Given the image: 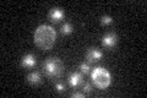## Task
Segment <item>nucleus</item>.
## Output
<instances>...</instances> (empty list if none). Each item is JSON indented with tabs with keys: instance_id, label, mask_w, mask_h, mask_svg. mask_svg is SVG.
<instances>
[{
	"instance_id": "nucleus-8",
	"label": "nucleus",
	"mask_w": 147,
	"mask_h": 98,
	"mask_svg": "<svg viewBox=\"0 0 147 98\" xmlns=\"http://www.w3.org/2000/svg\"><path fill=\"white\" fill-rule=\"evenodd\" d=\"M69 85L71 87H79L81 83H82V74L80 72H71L70 75H69Z\"/></svg>"
},
{
	"instance_id": "nucleus-3",
	"label": "nucleus",
	"mask_w": 147,
	"mask_h": 98,
	"mask_svg": "<svg viewBox=\"0 0 147 98\" xmlns=\"http://www.w3.org/2000/svg\"><path fill=\"white\" fill-rule=\"evenodd\" d=\"M91 80L97 88L105 90V88L109 87L110 82H112V76H110L109 71L105 68L98 66L93 69V71L91 72Z\"/></svg>"
},
{
	"instance_id": "nucleus-5",
	"label": "nucleus",
	"mask_w": 147,
	"mask_h": 98,
	"mask_svg": "<svg viewBox=\"0 0 147 98\" xmlns=\"http://www.w3.org/2000/svg\"><path fill=\"white\" fill-rule=\"evenodd\" d=\"M102 57H103L102 52H100V50H98L97 48H90L88 50H87V54H86L87 62L91 63V64L99 62V60L102 59Z\"/></svg>"
},
{
	"instance_id": "nucleus-4",
	"label": "nucleus",
	"mask_w": 147,
	"mask_h": 98,
	"mask_svg": "<svg viewBox=\"0 0 147 98\" xmlns=\"http://www.w3.org/2000/svg\"><path fill=\"white\" fill-rule=\"evenodd\" d=\"M118 43V37L114 32H108L102 37V44L108 49H113Z\"/></svg>"
},
{
	"instance_id": "nucleus-1",
	"label": "nucleus",
	"mask_w": 147,
	"mask_h": 98,
	"mask_svg": "<svg viewBox=\"0 0 147 98\" xmlns=\"http://www.w3.org/2000/svg\"><path fill=\"white\" fill-rule=\"evenodd\" d=\"M34 44L42 50H49L53 48L57 41V32L52 26L40 25L36 28L33 34Z\"/></svg>"
},
{
	"instance_id": "nucleus-13",
	"label": "nucleus",
	"mask_w": 147,
	"mask_h": 98,
	"mask_svg": "<svg viewBox=\"0 0 147 98\" xmlns=\"http://www.w3.org/2000/svg\"><path fill=\"white\" fill-rule=\"evenodd\" d=\"M55 90H57L59 93H61V92H64V91H65V85H64L63 82L58 81L57 83H55Z\"/></svg>"
},
{
	"instance_id": "nucleus-7",
	"label": "nucleus",
	"mask_w": 147,
	"mask_h": 98,
	"mask_svg": "<svg viewBox=\"0 0 147 98\" xmlns=\"http://www.w3.org/2000/svg\"><path fill=\"white\" fill-rule=\"evenodd\" d=\"M48 16H49V18H50V21L52 22L58 23L64 18V11L61 10V9H59V7H53V9H50Z\"/></svg>"
},
{
	"instance_id": "nucleus-12",
	"label": "nucleus",
	"mask_w": 147,
	"mask_h": 98,
	"mask_svg": "<svg viewBox=\"0 0 147 98\" xmlns=\"http://www.w3.org/2000/svg\"><path fill=\"white\" fill-rule=\"evenodd\" d=\"M80 70H81V72H82V74L87 75V74H90L91 68H90V65L87 64V63H81V64H80Z\"/></svg>"
},
{
	"instance_id": "nucleus-6",
	"label": "nucleus",
	"mask_w": 147,
	"mask_h": 98,
	"mask_svg": "<svg viewBox=\"0 0 147 98\" xmlns=\"http://www.w3.org/2000/svg\"><path fill=\"white\" fill-rule=\"evenodd\" d=\"M36 64H37L36 55L31 54V53L24 55L21 59V65H22V68H25V69H32Z\"/></svg>"
},
{
	"instance_id": "nucleus-2",
	"label": "nucleus",
	"mask_w": 147,
	"mask_h": 98,
	"mask_svg": "<svg viewBox=\"0 0 147 98\" xmlns=\"http://www.w3.org/2000/svg\"><path fill=\"white\" fill-rule=\"evenodd\" d=\"M64 70H65V65L59 58H48L43 64L44 75L52 80H57V78L61 77Z\"/></svg>"
},
{
	"instance_id": "nucleus-9",
	"label": "nucleus",
	"mask_w": 147,
	"mask_h": 98,
	"mask_svg": "<svg viewBox=\"0 0 147 98\" xmlns=\"http://www.w3.org/2000/svg\"><path fill=\"white\" fill-rule=\"evenodd\" d=\"M27 81H28L31 85H39L42 82V77H40V74L38 71H32L27 75Z\"/></svg>"
},
{
	"instance_id": "nucleus-11",
	"label": "nucleus",
	"mask_w": 147,
	"mask_h": 98,
	"mask_svg": "<svg viewBox=\"0 0 147 98\" xmlns=\"http://www.w3.org/2000/svg\"><path fill=\"white\" fill-rule=\"evenodd\" d=\"M100 23H102L103 26H108V25H110V23H113V17H110L108 15L102 16V18H100Z\"/></svg>"
},
{
	"instance_id": "nucleus-10",
	"label": "nucleus",
	"mask_w": 147,
	"mask_h": 98,
	"mask_svg": "<svg viewBox=\"0 0 147 98\" xmlns=\"http://www.w3.org/2000/svg\"><path fill=\"white\" fill-rule=\"evenodd\" d=\"M72 31H74V27H72V25H71L70 22H65V23H64V25L61 26V28H60L61 34H64V36L71 34Z\"/></svg>"
},
{
	"instance_id": "nucleus-14",
	"label": "nucleus",
	"mask_w": 147,
	"mask_h": 98,
	"mask_svg": "<svg viewBox=\"0 0 147 98\" xmlns=\"http://www.w3.org/2000/svg\"><path fill=\"white\" fill-rule=\"evenodd\" d=\"M82 90H84V93H91V91H92V87H91V85L88 82H85L84 83V86H82Z\"/></svg>"
},
{
	"instance_id": "nucleus-15",
	"label": "nucleus",
	"mask_w": 147,
	"mask_h": 98,
	"mask_svg": "<svg viewBox=\"0 0 147 98\" xmlns=\"http://www.w3.org/2000/svg\"><path fill=\"white\" fill-rule=\"evenodd\" d=\"M71 97L72 98H85V93L84 92H74Z\"/></svg>"
}]
</instances>
